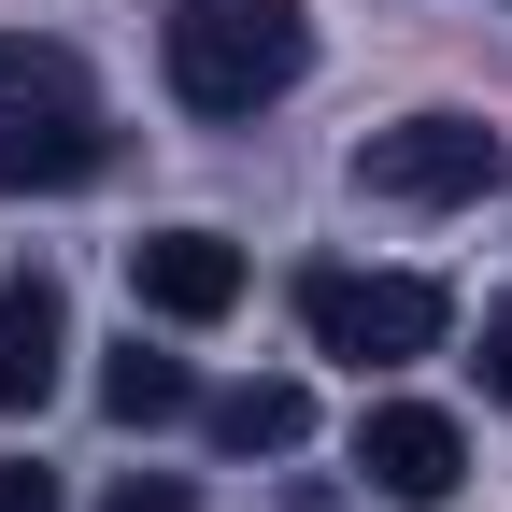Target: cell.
Returning <instances> with one entry per match:
<instances>
[{"label": "cell", "mask_w": 512, "mask_h": 512, "mask_svg": "<svg viewBox=\"0 0 512 512\" xmlns=\"http://www.w3.org/2000/svg\"><path fill=\"white\" fill-rule=\"evenodd\" d=\"M313 72V15L299 0H185L171 15V100L185 114H256V100H285Z\"/></svg>", "instance_id": "1"}, {"label": "cell", "mask_w": 512, "mask_h": 512, "mask_svg": "<svg viewBox=\"0 0 512 512\" xmlns=\"http://www.w3.org/2000/svg\"><path fill=\"white\" fill-rule=\"evenodd\" d=\"M299 328H313V356H342V370H413V356H441L456 299H441L427 271H313L299 285Z\"/></svg>", "instance_id": "2"}, {"label": "cell", "mask_w": 512, "mask_h": 512, "mask_svg": "<svg viewBox=\"0 0 512 512\" xmlns=\"http://www.w3.org/2000/svg\"><path fill=\"white\" fill-rule=\"evenodd\" d=\"M498 171H512V143H498L484 114H399V128L356 143V185L399 200V214H456V200H484Z\"/></svg>", "instance_id": "3"}, {"label": "cell", "mask_w": 512, "mask_h": 512, "mask_svg": "<svg viewBox=\"0 0 512 512\" xmlns=\"http://www.w3.org/2000/svg\"><path fill=\"white\" fill-rule=\"evenodd\" d=\"M356 470H370L384 498L441 512V498L470 484V427L441 413V399H370V413H356Z\"/></svg>", "instance_id": "4"}, {"label": "cell", "mask_w": 512, "mask_h": 512, "mask_svg": "<svg viewBox=\"0 0 512 512\" xmlns=\"http://www.w3.org/2000/svg\"><path fill=\"white\" fill-rule=\"evenodd\" d=\"M128 285H143V313H171V328H214L242 299V256L214 228H157V242H128Z\"/></svg>", "instance_id": "5"}, {"label": "cell", "mask_w": 512, "mask_h": 512, "mask_svg": "<svg viewBox=\"0 0 512 512\" xmlns=\"http://www.w3.org/2000/svg\"><path fill=\"white\" fill-rule=\"evenodd\" d=\"M57 356H72V299H57V271H15L0 285V413H43Z\"/></svg>", "instance_id": "6"}, {"label": "cell", "mask_w": 512, "mask_h": 512, "mask_svg": "<svg viewBox=\"0 0 512 512\" xmlns=\"http://www.w3.org/2000/svg\"><path fill=\"white\" fill-rule=\"evenodd\" d=\"M100 157H114L100 100L86 114H0V200H57V185H86Z\"/></svg>", "instance_id": "7"}, {"label": "cell", "mask_w": 512, "mask_h": 512, "mask_svg": "<svg viewBox=\"0 0 512 512\" xmlns=\"http://www.w3.org/2000/svg\"><path fill=\"white\" fill-rule=\"evenodd\" d=\"M200 427L228 441V456H299V427H313V399H299L285 370H256V384H214V399H200Z\"/></svg>", "instance_id": "8"}, {"label": "cell", "mask_w": 512, "mask_h": 512, "mask_svg": "<svg viewBox=\"0 0 512 512\" xmlns=\"http://www.w3.org/2000/svg\"><path fill=\"white\" fill-rule=\"evenodd\" d=\"M100 413L114 427H171V413H200V384H185V356H157V342H114L100 356Z\"/></svg>", "instance_id": "9"}, {"label": "cell", "mask_w": 512, "mask_h": 512, "mask_svg": "<svg viewBox=\"0 0 512 512\" xmlns=\"http://www.w3.org/2000/svg\"><path fill=\"white\" fill-rule=\"evenodd\" d=\"M0 114H86V57L43 29H0Z\"/></svg>", "instance_id": "10"}, {"label": "cell", "mask_w": 512, "mask_h": 512, "mask_svg": "<svg viewBox=\"0 0 512 512\" xmlns=\"http://www.w3.org/2000/svg\"><path fill=\"white\" fill-rule=\"evenodd\" d=\"M0 512H57V470H29V456H0Z\"/></svg>", "instance_id": "11"}, {"label": "cell", "mask_w": 512, "mask_h": 512, "mask_svg": "<svg viewBox=\"0 0 512 512\" xmlns=\"http://www.w3.org/2000/svg\"><path fill=\"white\" fill-rule=\"evenodd\" d=\"M100 512H185V484H171V470H128V484H114Z\"/></svg>", "instance_id": "12"}, {"label": "cell", "mask_w": 512, "mask_h": 512, "mask_svg": "<svg viewBox=\"0 0 512 512\" xmlns=\"http://www.w3.org/2000/svg\"><path fill=\"white\" fill-rule=\"evenodd\" d=\"M484 399H512V299L484 313Z\"/></svg>", "instance_id": "13"}]
</instances>
